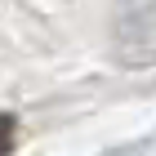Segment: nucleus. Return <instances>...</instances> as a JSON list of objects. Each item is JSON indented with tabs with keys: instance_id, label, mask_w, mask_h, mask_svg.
<instances>
[{
	"instance_id": "f257e3e1",
	"label": "nucleus",
	"mask_w": 156,
	"mask_h": 156,
	"mask_svg": "<svg viewBox=\"0 0 156 156\" xmlns=\"http://www.w3.org/2000/svg\"><path fill=\"white\" fill-rule=\"evenodd\" d=\"M13 147V116H0V156Z\"/></svg>"
}]
</instances>
